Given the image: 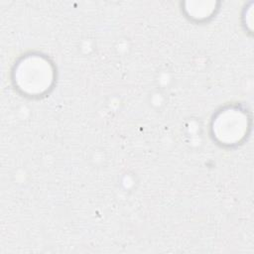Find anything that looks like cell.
I'll return each instance as SVG.
<instances>
[{"mask_svg":"<svg viewBox=\"0 0 254 254\" xmlns=\"http://www.w3.org/2000/svg\"><path fill=\"white\" fill-rule=\"evenodd\" d=\"M54 66L43 56L23 57L14 66L13 81L17 89L29 96H41L54 83Z\"/></svg>","mask_w":254,"mask_h":254,"instance_id":"cell-1","label":"cell"},{"mask_svg":"<svg viewBox=\"0 0 254 254\" xmlns=\"http://www.w3.org/2000/svg\"><path fill=\"white\" fill-rule=\"evenodd\" d=\"M248 117L244 110L236 107L224 108L212 120L213 137L222 145H234L241 142L248 129Z\"/></svg>","mask_w":254,"mask_h":254,"instance_id":"cell-2","label":"cell"}]
</instances>
